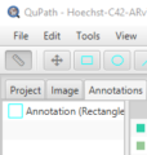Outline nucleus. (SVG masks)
<instances>
[{"instance_id":"6","label":"nucleus","mask_w":147,"mask_h":155,"mask_svg":"<svg viewBox=\"0 0 147 155\" xmlns=\"http://www.w3.org/2000/svg\"><path fill=\"white\" fill-rule=\"evenodd\" d=\"M18 8L17 7H11L8 9V13L11 14V17H18Z\"/></svg>"},{"instance_id":"5","label":"nucleus","mask_w":147,"mask_h":155,"mask_svg":"<svg viewBox=\"0 0 147 155\" xmlns=\"http://www.w3.org/2000/svg\"><path fill=\"white\" fill-rule=\"evenodd\" d=\"M136 67L138 70H147V52H136Z\"/></svg>"},{"instance_id":"3","label":"nucleus","mask_w":147,"mask_h":155,"mask_svg":"<svg viewBox=\"0 0 147 155\" xmlns=\"http://www.w3.org/2000/svg\"><path fill=\"white\" fill-rule=\"evenodd\" d=\"M105 67L107 70H128L130 67V53L128 51L105 52Z\"/></svg>"},{"instance_id":"4","label":"nucleus","mask_w":147,"mask_h":155,"mask_svg":"<svg viewBox=\"0 0 147 155\" xmlns=\"http://www.w3.org/2000/svg\"><path fill=\"white\" fill-rule=\"evenodd\" d=\"M74 66L76 70H98L100 69V52L76 51Z\"/></svg>"},{"instance_id":"1","label":"nucleus","mask_w":147,"mask_h":155,"mask_svg":"<svg viewBox=\"0 0 147 155\" xmlns=\"http://www.w3.org/2000/svg\"><path fill=\"white\" fill-rule=\"evenodd\" d=\"M44 67L47 70H68L71 67L70 52L47 51L44 53Z\"/></svg>"},{"instance_id":"2","label":"nucleus","mask_w":147,"mask_h":155,"mask_svg":"<svg viewBox=\"0 0 147 155\" xmlns=\"http://www.w3.org/2000/svg\"><path fill=\"white\" fill-rule=\"evenodd\" d=\"M30 51H8L5 53V66L9 70H28L31 69Z\"/></svg>"}]
</instances>
